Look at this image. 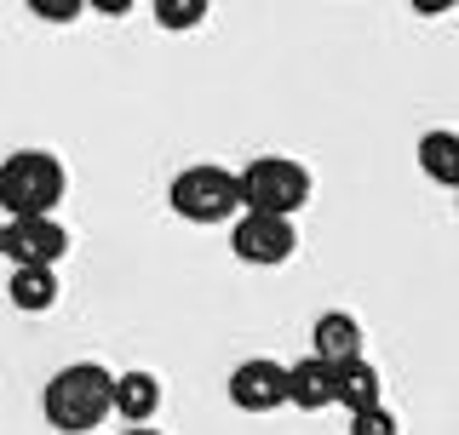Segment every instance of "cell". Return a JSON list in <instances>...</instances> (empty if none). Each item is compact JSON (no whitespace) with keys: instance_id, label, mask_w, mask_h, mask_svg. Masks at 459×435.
<instances>
[{"instance_id":"1","label":"cell","mask_w":459,"mask_h":435,"mask_svg":"<svg viewBox=\"0 0 459 435\" xmlns=\"http://www.w3.org/2000/svg\"><path fill=\"white\" fill-rule=\"evenodd\" d=\"M40 413L64 435H92L115 413V372H104L98 361H69V367H57L47 379V389H40Z\"/></svg>"},{"instance_id":"2","label":"cell","mask_w":459,"mask_h":435,"mask_svg":"<svg viewBox=\"0 0 459 435\" xmlns=\"http://www.w3.org/2000/svg\"><path fill=\"white\" fill-rule=\"evenodd\" d=\"M69 172L47 149H18L0 161V212L6 218H57Z\"/></svg>"},{"instance_id":"3","label":"cell","mask_w":459,"mask_h":435,"mask_svg":"<svg viewBox=\"0 0 459 435\" xmlns=\"http://www.w3.org/2000/svg\"><path fill=\"white\" fill-rule=\"evenodd\" d=\"M167 207L184 224H230V218H241V172H224L212 161L184 166L167 190Z\"/></svg>"},{"instance_id":"4","label":"cell","mask_w":459,"mask_h":435,"mask_svg":"<svg viewBox=\"0 0 459 435\" xmlns=\"http://www.w3.org/2000/svg\"><path fill=\"white\" fill-rule=\"evenodd\" d=\"M310 200V172L287 155H258L241 166V212H270V218H293Z\"/></svg>"},{"instance_id":"5","label":"cell","mask_w":459,"mask_h":435,"mask_svg":"<svg viewBox=\"0 0 459 435\" xmlns=\"http://www.w3.org/2000/svg\"><path fill=\"white\" fill-rule=\"evenodd\" d=\"M230 252L241 264H258V269H276L299 252V229L293 218H270V212H241L236 229H230Z\"/></svg>"},{"instance_id":"6","label":"cell","mask_w":459,"mask_h":435,"mask_svg":"<svg viewBox=\"0 0 459 435\" xmlns=\"http://www.w3.org/2000/svg\"><path fill=\"white\" fill-rule=\"evenodd\" d=\"M64 252H69V235H64L57 218H12V224H6L12 269H57Z\"/></svg>"},{"instance_id":"7","label":"cell","mask_w":459,"mask_h":435,"mask_svg":"<svg viewBox=\"0 0 459 435\" xmlns=\"http://www.w3.org/2000/svg\"><path fill=\"white\" fill-rule=\"evenodd\" d=\"M230 401H236L241 413H276V407H287V367H281V361H264V355L241 361V367L230 372Z\"/></svg>"},{"instance_id":"8","label":"cell","mask_w":459,"mask_h":435,"mask_svg":"<svg viewBox=\"0 0 459 435\" xmlns=\"http://www.w3.org/2000/svg\"><path fill=\"white\" fill-rule=\"evenodd\" d=\"M310 355H322L327 367L362 361V321H356L351 310H327V315H316V327H310Z\"/></svg>"},{"instance_id":"9","label":"cell","mask_w":459,"mask_h":435,"mask_svg":"<svg viewBox=\"0 0 459 435\" xmlns=\"http://www.w3.org/2000/svg\"><path fill=\"white\" fill-rule=\"evenodd\" d=\"M333 401H339L333 367H327L322 355H305V361H293V367H287V407L322 413V407H333Z\"/></svg>"},{"instance_id":"10","label":"cell","mask_w":459,"mask_h":435,"mask_svg":"<svg viewBox=\"0 0 459 435\" xmlns=\"http://www.w3.org/2000/svg\"><path fill=\"white\" fill-rule=\"evenodd\" d=\"M333 389H339V401L333 407H344V413H368V407H385L379 401V367L362 355V361H344V367H333Z\"/></svg>"},{"instance_id":"11","label":"cell","mask_w":459,"mask_h":435,"mask_svg":"<svg viewBox=\"0 0 459 435\" xmlns=\"http://www.w3.org/2000/svg\"><path fill=\"white\" fill-rule=\"evenodd\" d=\"M115 413L126 424H150L161 413V379L155 372H115Z\"/></svg>"},{"instance_id":"12","label":"cell","mask_w":459,"mask_h":435,"mask_svg":"<svg viewBox=\"0 0 459 435\" xmlns=\"http://www.w3.org/2000/svg\"><path fill=\"white\" fill-rule=\"evenodd\" d=\"M420 172L430 183H442V190H459V132H448V126L425 132L420 138Z\"/></svg>"},{"instance_id":"13","label":"cell","mask_w":459,"mask_h":435,"mask_svg":"<svg viewBox=\"0 0 459 435\" xmlns=\"http://www.w3.org/2000/svg\"><path fill=\"white\" fill-rule=\"evenodd\" d=\"M6 298H12V310H23V315H47L57 303V269H12Z\"/></svg>"},{"instance_id":"14","label":"cell","mask_w":459,"mask_h":435,"mask_svg":"<svg viewBox=\"0 0 459 435\" xmlns=\"http://www.w3.org/2000/svg\"><path fill=\"white\" fill-rule=\"evenodd\" d=\"M155 23L167 29V35H184V29H201L212 12V0H150Z\"/></svg>"},{"instance_id":"15","label":"cell","mask_w":459,"mask_h":435,"mask_svg":"<svg viewBox=\"0 0 459 435\" xmlns=\"http://www.w3.org/2000/svg\"><path fill=\"white\" fill-rule=\"evenodd\" d=\"M351 435H402V430L391 407H368V413H351Z\"/></svg>"},{"instance_id":"16","label":"cell","mask_w":459,"mask_h":435,"mask_svg":"<svg viewBox=\"0 0 459 435\" xmlns=\"http://www.w3.org/2000/svg\"><path fill=\"white\" fill-rule=\"evenodd\" d=\"M29 12H35L40 23H75L81 12H86V0H23Z\"/></svg>"},{"instance_id":"17","label":"cell","mask_w":459,"mask_h":435,"mask_svg":"<svg viewBox=\"0 0 459 435\" xmlns=\"http://www.w3.org/2000/svg\"><path fill=\"white\" fill-rule=\"evenodd\" d=\"M138 0H86V12H98V18H126Z\"/></svg>"},{"instance_id":"18","label":"cell","mask_w":459,"mask_h":435,"mask_svg":"<svg viewBox=\"0 0 459 435\" xmlns=\"http://www.w3.org/2000/svg\"><path fill=\"white\" fill-rule=\"evenodd\" d=\"M413 12H420V18H448V12L459 6V0H408Z\"/></svg>"},{"instance_id":"19","label":"cell","mask_w":459,"mask_h":435,"mask_svg":"<svg viewBox=\"0 0 459 435\" xmlns=\"http://www.w3.org/2000/svg\"><path fill=\"white\" fill-rule=\"evenodd\" d=\"M121 435H161V430H150V424H133V430H121Z\"/></svg>"},{"instance_id":"20","label":"cell","mask_w":459,"mask_h":435,"mask_svg":"<svg viewBox=\"0 0 459 435\" xmlns=\"http://www.w3.org/2000/svg\"><path fill=\"white\" fill-rule=\"evenodd\" d=\"M0 258H6V224H0Z\"/></svg>"},{"instance_id":"21","label":"cell","mask_w":459,"mask_h":435,"mask_svg":"<svg viewBox=\"0 0 459 435\" xmlns=\"http://www.w3.org/2000/svg\"><path fill=\"white\" fill-rule=\"evenodd\" d=\"M454 207H459V190H454Z\"/></svg>"}]
</instances>
